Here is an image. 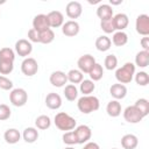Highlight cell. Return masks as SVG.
Returning a JSON list of instances; mask_svg holds the SVG:
<instances>
[{"instance_id":"cell-23","label":"cell","mask_w":149,"mask_h":149,"mask_svg":"<svg viewBox=\"0 0 149 149\" xmlns=\"http://www.w3.org/2000/svg\"><path fill=\"white\" fill-rule=\"evenodd\" d=\"M112 45V41L109 37H107L106 35H101L95 40V48L99 51H107Z\"/></svg>"},{"instance_id":"cell-31","label":"cell","mask_w":149,"mask_h":149,"mask_svg":"<svg viewBox=\"0 0 149 149\" xmlns=\"http://www.w3.org/2000/svg\"><path fill=\"white\" fill-rule=\"evenodd\" d=\"M134 106L140 111V113L142 114V116H147L149 114V101L144 98H141V99H137L136 102L134 104Z\"/></svg>"},{"instance_id":"cell-47","label":"cell","mask_w":149,"mask_h":149,"mask_svg":"<svg viewBox=\"0 0 149 149\" xmlns=\"http://www.w3.org/2000/svg\"><path fill=\"white\" fill-rule=\"evenodd\" d=\"M112 149H116V148H112Z\"/></svg>"},{"instance_id":"cell-5","label":"cell","mask_w":149,"mask_h":149,"mask_svg":"<svg viewBox=\"0 0 149 149\" xmlns=\"http://www.w3.org/2000/svg\"><path fill=\"white\" fill-rule=\"evenodd\" d=\"M94 64H95V58L90 54L80 56L78 58V61H77L78 70L81 73H88L92 70V68L94 66Z\"/></svg>"},{"instance_id":"cell-12","label":"cell","mask_w":149,"mask_h":149,"mask_svg":"<svg viewBox=\"0 0 149 149\" xmlns=\"http://www.w3.org/2000/svg\"><path fill=\"white\" fill-rule=\"evenodd\" d=\"M33 29H35L37 33H42L48 29H50L49 22H48V17L45 14H37L34 20H33Z\"/></svg>"},{"instance_id":"cell-10","label":"cell","mask_w":149,"mask_h":149,"mask_svg":"<svg viewBox=\"0 0 149 149\" xmlns=\"http://www.w3.org/2000/svg\"><path fill=\"white\" fill-rule=\"evenodd\" d=\"M15 51L19 56L21 57H27L31 54L33 51V45L31 43L28 41V40H24V38H21L19 41H16L15 43Z\"/></svg>"},{"instance_id":"cell-18","label":"cell","mask_w":149,"mask_h":149,"mask_svg":"<svg viewBox=\"0 0 149 149\" xmlns=\"http://www.w3.org/2000/svg\"><path fill=\"white\" fill-rule=\"evenodd\" d=\"M113 22H114V27L115 30L118 31H123L125 28H127L128 23H129V19L126 14L123 13H119L115 16H113Z\"/></svg>"},{"instance_id":"cell-46","label":"cell","mask_w":149,"mask_h":149,"mask_svg":"<svg viewBox=\"0 0 149 149\" xmlns=\"http://www.w3.org/2000/svg\"><path fill=\"white\" fill-rule=\"evenodd\" d=\"M65 149H74V148H72V147H68V148H65Z\"/></svg>"},{"instance_id":"cell-16","label":"cell","mask_w":149,"mask_h":149,"mask_svg":"<svg viewBox=\"0 0 149 149\" xmlns=\"http://www.w3.org/2000/svg\"><path fill=\"white\" fill-rule=\"evenodd\" d=\"M45 105L50 109H58L62 106V98L58 93H49L45 97Z\"/></svg>"},{"instance_id":"cell-33","label":"cell","mask_w":149,"mask_h":149,"mask_svg":"<svg viewBox=\"0 0 149 149\" xmlns=\"http://www.w3.org/2000/svg\"><path fill=\"white\" fill-rule=\"evenodd\" d=\"M55 40V33L54 30L50 28L45 31H42L40 33V43H43V44H49L51 43L52 41Z\"/></svg>"},{"instance_id":"cell-28","label":"cell","mask_w":149,"mask_h":149,"mask_svg":"<svg viewBox=\"0 0 149 149\" xmlns=\"http://www.w3.org/2000/svg\"><path fill=\"white\" fill-rule=\"evenodd\" d=\"M88 76L91 78L92 81H98L102 78L104 76V69H102V65H100L99 63H95L94 66L92 68V70L88 72Z\"/></svg>"},{"instance_id":"cell-39","label":"cell","mask_w":149,"mask_h":149,"mask_svg":"<svg viewBox=\"0 0 149 149\" xmlns=\"http://www.w3.org/2000/svg\"><path fill=\"white\" fill-rule=\"evenodd\" d=\"M14 69L13 62L7 61H0V73L1 74H9Z\"/></svg>"},{"instance_id":"cell-7","label":"cell","mask_w":149,"mask_h":149,"mask_svg":"<svg viewBox=\"0 0 149 149\" xmlns=\"http://www.w3.org/2000/svg\"><path fill=\"white\" fill-rule=\"evenodd\" d=\"M136 31L142 36L149 35V16L147 14H141L136 17L135 21Z\"/></svg>"},{"instance_id":"cell-20","label":"cell","mask_w":149,"mask_h":149,"mask_svg":"<svg viewBox=\"0 0 149 149\" xmlns=\"http://www.w3.org/2000/svg\"><path fill=\"white\" fill-rule=\"evenodd\" d=\"M97 16L100 20H106L109 17H113V8L111 5L107 3H102L99 5V7L97 8Z\"/></svg>"},{"instance_id":"cell-22","label":"cell","mask_w":149,"mask_h":149,"mask_svg":"<svg viewBox=\"0 0 149 149\" xmlns=\"http://www.w3.org/2000/svg\"><path fill=\"white\" fill-rule=\"evenodd\" d=\"M106 112L112 118L119 116L121 114V104L118 100H111L106 106Z\"/></svg>"},{"instance_id":"cell-3","label":"cell","mask_w":149,"mask_h":149,"mask_svg":"<svg viewBox=\"0 0 149 149\" xmlns=\"http://www.w3.org/2000/svg\"><path fill=\"white\" fill-rule=\"evenodd\" d=\"M55 126L59 129V130H64V132H70L72 129H74L77 122L76 120L69 115L65 112H59L55 115Z\"/></svg>"},{"instance_id":"cell-2","label":"cell","mask_w":149,"mask_h":149,"mask_svg":"<svg viewBox=\"0 0 149 149\" xmlns=\"http://www.w3.org/2000/svg\"><path fill=\"white\" fill-rule=\"evenodd\" d=\"M135 74V64L127 62L115 71V78L120 84H128Z\"/></svg>"},{"instance_id":"cell-9","label":"cell","mask_w":149,"mask_h":149,"mask_svg":"<svg viewBox=\"0 0 149 149\" xmlns=\"http://www.w3.org/2000/svg\"><path fill=\"white\" fill-rule=\"evenodd\" d=\"M123 118L127 122L129 123H139L140 121H142L143 116L140 113V111L133 105V106H128L125 112H123Z\"/></svg>"},{"instance_id":"cell-44","label":"cell","mask_w":149,"mask_h":149,"mask_svg":"<svg viewBox=\"0 0 149 149\" xmlns=\"http://www.w3.org/2000/svg\"><path fill=\"white\" fill-rule=\"evenodd\" d=\"M83 149H100V147H99V144L95 143V142H87V143L84 146Z\"/></svg>"},{"instance_id":"cell-4","label":"cell","mask_w":149,"mask_h":149,"mask_svg":"<svg viewBox=\"0 0 149 149\" xmlns=\"http://www.w3.org/2000/svg\"><path fill=\"white\" fill-rule=\"evenodd\" d=\"M9 100H10L12 105H14L16 107H22L26 105V102L28 100V93L23 88H20V87L14 88L9 93Z\"/></svg>"},{"instance_id":"cell-24","label":"cell","mask_w":149,"mask_h":149,"mask_svg":"<svg viewBox=\"0 0 149 149\" xmlns=\"http://www.w3.org/2000/svg\"><path fill=\"white\" fill-rule=\"evenodd\" d=\"M22 137L27 143H34L37 139H38V132L36 128L34 127H28L23 130L22 133Z\"/></svg>"},{"instance_id":"cell-17","label":"cell","mask_w":149,"mask_h":149,"mask_svg":"<svg viewBox=\"0 0 149 149\" xmlns=\"http://www.w3.org/2000/svg\"><path fill=\"white\" fill-rule=\"evenodd\" d=\"M109 93L115 99V100H120V99H123L127 94V87L123 85V84H113L109 88Z\"/></svg>"},{"instance_id":"cell-21","label":"cell","mask_w":149,"mask_h":149,"mask_svg":"<svg viewBox=\"0 0 149 149\" xmlns=\"http://www.w3.org/2000/svg\"><path fill=\"white\" fill-rule=\"evenodd\" d=\"M3 139H5V141H6L7 143H9V144H15V143H17V142L20 141L21 134H20V132H19L17 129H15V128H9V129H7V130L5 132Z\"/></svg>"},{"instance_id":"cell-19","label":"cell","mask_w":149,"mask_h":149,"mask_svg":"<svg viewBox=\"0 0 149 149\" xmlns=\"http://www.w3.org/2000/svg\"><path fill=\"white\" fill-rule=\"evenodd\" d=\"M139 144V140L134 134H126L121 137V146L123 149H135Z\"/></svg>"},{"instance_id":"cell-42","label":"cell","mask_w":149,"mask_h":149,"mask_svg":"<svg viewBox=\"0 0 149 149\" xmlns=\"http://www.w3.org/2000/svg\"><path fill=\"white\" fill-rule=\"evenodd\" d=\"M28 40L29 42H35V43H40V33H37L35 29H29L28 31Z\"/></svg>"},{"instance_id":"cell-35","label":"cell","mask_w":149,"mask_h":149,"mask_svg":"<svg viewBox=\"0 0 149 149\" xmlns=\"http://www.w3.org/2000/svg\"><path fill=\"white\" fill-rule=\"evenodd\" d=\"M100 27H101V29H102L106 34H111V33H114V31H115L113 17H109V19H106V20H101Z\"/></svg>"},{"instance_id":"cell-34","label":"cell","mask_w":149,"mask_h":149,"mask_svg":"<svg viewBox=\"0 0 149 149\" xmlns=\"http://www.w3.org/2000/svg\"><path fill=\"white\" fill-rule=\"evenodd\" d=\"M14 59H15V54L10 48L0 49V61H7L14 63Z\"/></svg>"},{"instance_id":"cell-6","label":"cell","mask_w":149,"mask_h":149,"mask_svg":"<svg viewBox=\"0 0 149 149\" xmlns=\"http://www.w3.org/2000/svg\"><path fill=\"white\" fill-rule=\"evenodd\" d=\"M21 71L27 77H31V76L36 74L38 71V64L36 62V59L33 57L24 58L23 62L21 63Z\"/></svg>"},{"instance_id":"cell-30","label":"cell","mask_w":149,"mask_h":149,"mask_svg":"<svg viewBox=\"0 0 149 149\" xmlns=\"http://www.w3.org/2000/svg\"><path fill=\"white\" fill-rule=\"evenodd\" d=\"M64 95H65V99L69 100V101H74L78 97V90L76 87V85L73 84H69L65 86L64 88Z\"/></svg>"},{"instance_id":"cell-41","label":"cell","mask_w":149,"mask_h":149,"mask_svg":"<svg viewBox=\"0 0 149 149\" xmlns=\"http://www.w3.org/2000/svg\"><path fill=\"white\" fill-rule=\"evenodd\" d=\"M0 88L5 90V91L12 90L13 88V81L5 76H0Z\"/></svg>"},{"instance_id":"cell-43","label":"cell","mask_w":149,"mask_h":149,"mask_svg":"<svg viewBox=\"0 0 149 149\" xmlns=\"http://www.w3.org/2000/svg\"><path fill=\"white\" fill-rule=\"evenodd\" d=\"M140 42H141V45H142L143 50L149 51V37H148V36H143Z\"/></svg>"},{"instance_id":"cell-38","label":"cell","mask_w":149,"mask_h":149,"mask_svg":"<svg viewBox=\"0 0 149 149\" xmlns=\"http://www.w3.org/2000/svg\"><path fill=\"white\" fill-rule=\"evenodd\" d=\"M63 142H64L65 144H69V146L77 144V137H76L74 132H73V130L65 132L64 135H63Z\"/></svg>"},{"instance_id":"cell-25","label":"cell","mask_w":149,"mask_h":149,"mask_svg":"<svg viewBox=\"0 0 149 149\" xmlns=\"http://www.w3.org/2000/svg\"><path fill=\"white\" fill-rule=\"evenodd\" d=\"M135 64L139 68H147L149 64V51H139L135 56Z\"/></svg>"},{"instance_id":"cell-11","label":"cell","mask_w":149,"mask_h":149,"mask_svg":"<svg viewBox=\"0 0 149 149\" xmlns=\"http://www.w3.org/2000/svg\"><path fill=\"white\" fill-rule=\"evenodd\" d=\"M65 13L68 15V17L74 20V19H78L81 13H83V7H81V3L78 2V1H70L68 2L66 7H65Z\"/></svg>"},{"instance_id":"cell-37","label":"cell","mask_w":149,"mask_h":149,"mask_svg":"<svg viewBox=\"0 0 149 149\" xmlns=\"http://www.w3.org/2000/svg\"><path fill=\"white\" fill-rule=\"evenodd\" d=\"M104 65L107 70H114L118 65V58L115 55L111 54V55H107L106 58H105V62H104Z\"/></svg>"},{"instance_id":"cell-13","label":"cell","mask_w":149,"mask_h":149,"mask_svg":"<svg viewBox=\"0 0 149 149\" xmlns=\"http://www.w3.org/2000/svg\"><path fill=\"white\" fill-rule=\"evenodd\" d=\"M79 29H80L79 23L74 20H69V21L64 22L62 26V33L68 37H73L76 35H78Z\"/></svg>"},{"instance_id":"cell-14","label":"cell","mask_w":149,"mask_h":149,"mask_svg":"<svg viewBox=\"0 0 149 149\" xmlns=\"http://www.w3.org/2000/svg\"><path fill=\"white\" fill-rule=\"evenodd\" d=\"M47 17H48L50 28H58V27H62L64 23V15L59 10H52L48 13Z\"/></svg>"},{"instance_id":"cell-40","label":"cell","mask_w":149,"mask_h":149,"mask_svg":"<svg viewBox=\"0 0 149 149\" xmlns=\"http://www.w3.org/2000/svg\"><path fill=\"white\" fill-rule=\"evenodd\" d=\"M10 114H12L10 108L6 104H1L0 105V121H5V120L9 119Z\"/></svg>"},{"instance_id":"cell-8","label":"cell","mask_w":149,"mask_h":149,"mask_svg":"<svg viewBox=\"0 0 149 149\" xmlns=\"http://www.w3.org/2000/svg\"><path fill=\"white\" fill-rule=\"evenodd\" d=\"M74 134H76V137H77V143L78 144H83V143H86L91 136H92V130L88 126L86 125H80L78 126L74 130Z\"/></svg>"},{"instance_id":"cell-26","label":"cell","mask_w":149,"mask_h":149,"mask_svg":"<svg viewBox=\"0 0 149 149\" xmlns=\"http://www.w3.org/2000/svg\"><path fill=\"white\" fill-rule=\"evenodd\" d=\"M112 42L116 47H122V45L127 44V42H128V35L125 31H116V33L113 34Z\"/></svg>"},{"instance_id":"cell-45","label":"cell","mask_w":149,"mask_h":149,"mask_svg":"<svg viewBox=\"0 0 149 149\" xmlns=\"http://www.w3.org/2000/svg\"><path fill=\"white\" fill-rule=\"evenodd\" d=\"M109 2H111V5H120V3H122V0H119V1H113V0H111Z\"/></svg>"},{"instance_id":"cell-32","label":"cell","mask_w":149,"mask_h":149,"mask_svg":"<svg viewBox=\"0 0 149 149\" xmlns=\"http://www.w3.org/2000/svg\"><path fill=\"white\" fill-rule=\"evenodd\" d=\"M35 126L41 129V130H45L48 129L50 126H51V121H50V118L48 115H40L36 118L35 120Z\"/></svg>"},{"instance_id":"cell-27","label":"cell","mask_w":149,"mask_h":149,"mask_svg":"<svg viewBox=\"0 0 149 149\" xmlns=\"http://www.w3.org/2000/svg\"><path fill=\"white\" fill-rule=\"evenodd\" d=\"M66 77H68V80L71 84H80L83 81V79H84V74L79 70H77V69L70 70L66 73Z\"/></svg>"},{"instance_id":"cell-15","label":"cell","mask_w":149,"mask_h":149,"mask_svg":"<svg viewBox=\"0 0 149 149\" xmlns=\"http://www.w3.org/2000/svg\"><path fill=\"white\" fill-rule=\"evenodd\" d=\"M49 80H50V84L52 86L63 87L68 81V77H66V73L63 72V71H54L50 74Z\"/></svg>"},{"instance_id":"cell-36","label":"cell","mask_w":149,"mask_h":149,"mask_svg":"<svg viewBox=\"0 0 149 149\" xmlns=\"http://www.w3.org/2000/svg\"><path fill=\"white\" fill-rule=\"evenodd\" d=\"M135 76V81L137 85L140 86H147L148 83H149V76L146 71H140L137 73L134 74Z\"/></svg>"},{"instance_id":"cell-1","label":"cell","mask_w":149,"mask_h":149,"mask_svg":"<svg viewBox=\"0 0 149 149\" xmlns=\"http://www.w3.org/2000/svg\"><path fill=\"white\" fill-rule=\"evenodd\" d=\"M77 107L83 114H90L99 109L100 102L99 99L94 95H83L81 98L78 99Z\"/></svg>"},{"instance_id":"cell-29","label":"cell","mask_w":149,"mask_h":149,"mask_svg":"<svg viewBox=\"0 0 149 149\" xmlns=\"http://www.w3.org/2000/svg\"><path fill=\"white\" fill-rule=\"evenodd\" d=\"M95 88V84L94 81H92L91 79H83V81L80 83V92L84 94V95H90Z\"/></svg>"}]
</instances>
